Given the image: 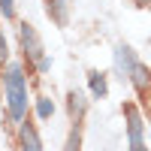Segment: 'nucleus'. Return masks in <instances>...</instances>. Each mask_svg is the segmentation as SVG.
Listing matches in <instances>:
<instances>
[{"mask_svg": "<svg viewBox=\"0 0 151 151\" xmlns=\"http://www.w3.org/2000/svg\"><path fill=\"white\" fill-rule=\"evenodd\" d=\"M88 85H91V94L100 100V97H106V91H109V88H106V76L103 73H88Z\"/></svg>", "mask_w": 151, "mask_h": 151, "instance_id": "nucleus-8", "label": "nucleus"}, {"mask_svg": "<svg viewBox=\"0 0 151 151\" xmlns=\"http://www.w3.org/2000/svg\"><path fill=\"white\" fill-rule=\"evenodd\" d=\"M70 115L76 118V124H79L82 115H85V97H82V94H76V91L70 94Z\"/></svg>", "mask_w": 151, "mask_h": 151, "instance_id": "nucleus-9", "label": "nucleus"}, {"mask_svg": "<svg viewBox=\"0 0 151 151\" xmlns=\"http://www.w3.org/2000/svg\"><path fill=\"white\" fill-rule=\"evenodd\" d=\"M3 91H6L9 115L15 121H24V115H27V82H24L21 64H9L6 79H3Z\"/></svg>", "mask_w": 151, "mask_h": 151, "instance_id": "nucleus-1", "label": "nucleus"}, {"mask_svg": "<svg viewBox=\"0 0 151 151\" xmlns=\"http://www.w3.org/2000/svg\"><path fill=\"white\" fill-rule=\"evenodd\" d=\"M115 64H118V70L124 76H130V70L136 67V58H133V48L130 45H118L115 48Z\"/></svg>", "mask_w": 151, "mask_h": 151, "instance_id": "nucleus-5", "label": "nucleus"}, {"mask_svg": "<svg viewBox=\"0 0 151 151\" xmlns=\"http://www.w3.org/2000/svg\"><path fill=\"white\" fill-rule=\"evenodd\" d=\"M130 82L136 85V91H145V88L151 85V73H148V67L136 60V67L130 70Z\"/></svg>", "mask_w": 151, "mask_h": 151, "instance_id": "nucleus-7", "label": "nucleus"}, {"mask_svg": "<svg viewBox=\"0 0 151 151\" xmlns=\"http://www.w3.org/2000/svg\"><path fill=\"white\" fill-rule=\"evenodd\" d=\"M18 36H21V48H24V55H27V60L40 64L45 55H42V42H40V36H36V30L24 21L21 27H18Z\"/></svg>", "mask_w": 151, "mask_h": 151, "instance_id": "nucleus-2", "label": "nucleus"}, {"mask_svg": "<svg viewBox=\"0 0 151 151\" xmlns=\"http://www.w3.org/2000/svg\"><path fill=\"white\" fill-rule=\"evenodd\" d=\"M3 55H6V42L0 40V58H3Z\"/></svg>", "mask_w": 151, "mask_h": 151, "instance_id": "nucleus-14", "label": "nucleus"}, {"mask_svg": "<svg viewBox=\"0 0 151 151\" xmlns=\"http://www.w3.org/2000/svg\"><path fill=\"white\" fill-rule=\"evenodd\" d=\"M45 9H48V15H52V21L58 27L67 24V0H45Z\"/></svg>", "mask_w": 151, "mask_h": 151, "instance_id": "nucleus-6", "label": "nucleus"}, {"mask_svg": "<svg viewBox=\"0 0 151 151\" xmlns=\"http://www.w3.org/2000/svg\"><path fill=\"white\" fill-rule=\"evenodd\" d=\"M148 118H151V109H148Z\"/></svg>", "mask_w": 151, "mask_h": 151, "instance_id": "nucleus-16", "label": "nucleus"}, {"mask_svg": "<svg viewBox=\"0 0 151 151\" xmlns=\"http://www.w3.org/2000/svg\"><path fill=\"white\" fill-rule=\"evenodd\" d=\"M124 115H127V133H130V151H145L142 145V118L136 106H124Z\"/></svg>", "mask_w": 151, "mask_h": 151, "instance_id": "nucleus-3", "label": "nucleus"}, {"mask_svg": "<svg viewBox=\"0 0 151 151\" xmlns=\"http://www.w3.org/2000/svg\"><path fill=\"white\" fill-rule=\"evenodd\" d=\"M136 3H139V6H148V0H136Z\"/></svg>", "mask_w": 151, "mask_h": 151, "instance_id": "nucleus-15", "label": "nucleus"}, {"mask_svg": "<svg viewBox=\"0 0 151 151\" xmlns=\"http://www.w3.org/2000/svg\"><path fill=\"white\" fill-rule=\"evenodd\" d=\"M79 142H82L79 130H73V133H70V142H67V151H79Z\"/></svg>", "mask_w": 151, "mask_h": 151, "instance_id": "nucleus-12", "label": "nucleus"}, {"mask_svg": "<svg viewBox=\"0 0 151 151\" xmlns=\"http://www.w3.org/2000/svg\"><path fill=\"white\" fill-rule=\"evenodd\" d=\"M52 112H55V103L48 97H40V103H36V115H40L42 121H48L52 118Z\"/></svg>", "mask_w": 151, "mask_h": 151, "instance_id": "nucleus-10", "label": "nucleus"}, {"mask_svg": "<svg viewBox=\"0 0 151 151\" xmlns=\"http://www.w3.org/2000/svg\"><path fill=\"white\" fill-rule=\"evenodd\" d=\"M18 139H21V151H42V145H40V136H36L33 124H21Z\"/></svg>", "mask_w": 151, "mask_h": 151, "instance_id": "nucleus-4", "label": "nucleus"}, {"mask_svg": "<svg viewBox=\"0 0 151 151\" xmlns=\"http://www.w3.org/2000/svg\"><path fill=\"white\" fill-rule=\"evenodd\" d=\"M0 12H3V18H12L15 15V3L12 0H0Z\"/></svg>", "mask_w": 151, "mask_h": 151, "instance_id": "nucleus-11", "label": "nucleus"}, {"mask_svg": "<svg viewBox=\"0 0 151 151\" xmlns=\"http://www.w3.org/2000/svg\"><path fill=\"white\" fill-rule=\"evenodd\" d=\"M48 67H52V60H48V58H42V60H40V64H36V70H40V73H45Z\"/></svg>", "mask_w": 151, "mask_h": 151, "instance_id": "nucleus-13", "label": "nucleus"}]
</instances>
